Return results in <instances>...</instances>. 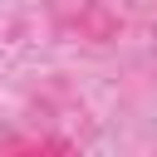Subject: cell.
Returning a JSON list of instances; mask_svg holds the SVG:
<instances>
[{"label":"cell","mask_w":157,"mask_h":157,"mask_svg":"<svg viewBox=\"0 0 157 157\" xmlns=\"http://www.w3.org/2000/svg\"><path fill=\"white\" fill-rule=\"evenodd\" d=\"M54 20H59L64 34H78V39H93V44H103V39L118 34V15L103 0H59Z\"/></svg>","instance_id":"cell-1"}]
</instances>
